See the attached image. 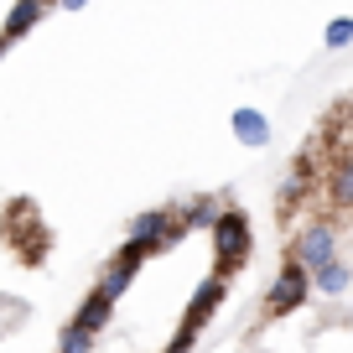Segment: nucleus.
Here are the masks:
<instances>
[{"label":"nucleus","instance_id":"obj_15","mask_svg":"<svg viewBox=\"0 0 353 353\" xmlns=\"http://www.w3.org/2000/svg\"><path fill=\"white\" fill-rule=\"evenodd\" d=\"M57 6H68V11H78V6H88V0H57Z\"/></svg>","mask_w":353,"mask_h":353},{"label":"nucleus","instance_id":"obj_8","mask_svg":"<svg viewBox=\"0 0 353 353\" xmlns=\"http://www.w3.org/2000/svg\"><path fill=\"white\" fill-rule=\"evenodd\" d=\"M234 141L239 145H250V151H260L265 141H270V120H265L260 110H234Z\"/></svg>","mask_w":353,"mask_h":353},{"label":"nucleus","instance_id":"obj_7","mask_svg":"<svg viewBox=\"0 0 353 353\" xmlns=\"http://www.w3.org/2000/svg\"><path fill=\"white\" fill-rule=\"evenodd\" d=\"M135 270H141V265H135V260H125V254H114V260H110V265H104V270H99V286H94V291H99V296H110V301H120L125 291H130Z\"/></svg>","mask_w":353,"mask_h":353},{"label":"nucleus","instance_id":"obj_12","mask_svg":"<svg viewBox=\"0 0 353 353\" xmlns=\"http://www.w3.org/2000/svg\"><path fill=\"white\" fill-rule=\"evenodd\" d=\"M88 348H94V332H83V327H73V322H68L63 338H57V353H88Z\"/></svg>","mask_w":353,"mask_h":353},{"label":"nucleus","instance_id":"obj_16","mask_svg":"<svg viewBox=\"0 0 353 353\" xmlns=\"http://www.w3.org/2000/svg\"><path fill=\"white\" fill-rule=\"evenodd\" d=\"M6 47H11V42H6V37H0V57H6Z\"/></svg>","mask_w":353,"mask_h":353},{"label":"nucleus","instance_id":"obj_9","mask_svg":"<svg viewBox=\"0 0 353 353\" xmlns=\"http://www.w3.org/2000/svg\"><path fill=\"white\" fill-rule=\"evenodd\" d=\"M110 312H114V301H110V296L88 291V296H83V307L73 312V327H83V332H94V338H99V332L110 327Z\"/></svg>","mask_w":353,"mask_h":353},{"label":"nucleus","instance_id":"obj_5","mask_svg":"<svg viewBox=\"0 0 353 353\" xmlns=\"http://www.w3.org/2000/svg\"><path fill=\"white\" fill-rule=\"evenodd\" d=\"M327 203L338 213H353V151L332 156V166H327Z\"/></svg>","mask_w":353,"mask_h":353},{"label":"nucleus","instance_id":"obj_13","mask_svg":"<svg viewBox=\"0 0 353 353\" xmlns=\"http://www.w3.org/2000/svg\"><path fill=\"white\" fill-rule=\"evenodd\" d=\"M322 42H327L332 52H338V47H348V42H353V21H348V16H338V21L322 32Z\"/></svg>","mask_w":353,"mask_h":353},{"label":"nucleus","instance_id":"obj_2","mask_svg":"<svg viewBox=\"0 0 353 353\" xmlns=\"http://www.w3.org/2000/svg\"><path fill=\"white\" fill-rule=\"evenodd\" d=\"M291 265H301V270H322L327 260H338V223L332 219H307L296 234H291V250H286Z\"/></svg>","mask_w":353,"mask_h":353},{"label":"nucleus","instance_id":"obj_10","mask_svg":"<svg viewBox=\"0 0 353 353\" xmlns=\"http://www.w3.org/2000/svg\"><path fill=\"white\" fill-rule=\"evenodd\" d=\"M47 6H52V0H16L11 16H6V32H0V37H6V42H16L21 32H32V26L47 16Z\"/></svg>","mask_w":353,"mask_h":353},{"label":"nucleus","instance_id":"obj_14","mask_svg":"<svg viewBox=\"0 0 353 353\" xmlns=\"http://www.w3.org/2000/svg\"><path fill=\"white\" fill-rule=\"evenodd\" d=\"M192 343H198V332H182V327H176V338L166 343V353H192Z\"/></svg>","mask_w":353,"mask_h":353},{"label":"nucleus","instance_id":"obj_11","mask_svg":"<svg viewBox=\"0 0 353 353\" xmlns=\"http://www.w3.org/2000/svg\"><path fill=\"white\" fill-rule=\"evenodd\" d=\"M223 208H229L223 198H192L188 208H176V223H182V229H213Z\"/></svg>","mask_w":353,"mask_h":353},{"label":"nucleus","instance_id":"obj_6","mask_svg":"<svg viewBox=\"0 0 353 353\" xmlns=\"http://www.w3.org/2000/svg\"><path fill=\"white\" fill-rule=\"evenodd\" d=\"M348 286H353V265L343 260V254H338V260H327L322 270H312V291H317V296H332V301H338Z\"/></svg>","mask_w":353,"mask_h":353},{"label":"nucleus","instance_id":"obj_4","mask_svg":"<svg viewBox=\"0 0 353 353\" xmlns=\"http://www.w3.org/2000/svg\"><path fill=\"white\" fill-rule=\"evenodd\" d=\"M223 296H229V281H219V276H208L198 286V296L188 301V312H182V332H203L213 322V312L223 307Z\"/></svg>","mask_w":353,"mask_h":353},{"label":"nucleus","instance_id":"obj_3","mask_svg":"<svg viewBox=\"0 0 353 353\" xmlns=\"http://www.w3.org/2000/svg\"><path fill=\"white\" fill-rule=\"evenodd\" d=\"M307 296H312V276L286 260L281 276L270 281V291H265V317H291L296 307H307Z\"/></svg>","mask_w":353,"mask_h":353},{"label":"nucleus","instance_id":"obj_1","mask_svg":"<svg viewBox=\"0 0 353 353\" xmlns=\"http://www.w3.org/2000/svg\"><path fill=\"white\" fill-rule=\"evenodd\" d=\"M208 234H213V276H219V281L239 276L244 260H250V250H254L250 219H244L239 208H223V213H219V223H213Z\"/></svg>","mask_w":353,"mask_h":353}]
</instances>
